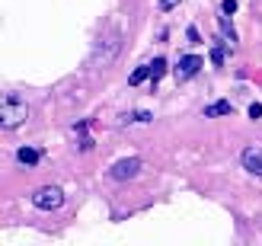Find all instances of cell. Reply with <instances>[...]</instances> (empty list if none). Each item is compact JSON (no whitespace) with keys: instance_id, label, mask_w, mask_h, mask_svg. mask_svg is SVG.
Here are the masks:
<instances>
[{"instance_id":"cell-5","label":"cell","mask_w":262,"mask_h":246,"mask_svg":"<svg viewBox=\"0 0 262 246\" xmlns=\"http://www.w3.org/2000/svg\"><path fill=\"white\" fill-rule=\"evenodd\" d=\"M240 160H243V170H250L253 176H262V147H246L240 153Z\"/></svg>"},{"instance_id":"cell-8","label":"cell","mask_w":262,"mask_h":246,"mask_svg":"<svg viewBox=\"0 0 262 246\" xmlns=\"http://www.w3.org/2000/svg\"><path fill=\"white\" fill-rule=\"evenodd\" d=\"M163 74H166V61H163V58H154V61H150V80L157 83Z\"/></svg>"},{"instance_id":"cell-9","label":"cell","mask_w":262,"mask_h":246,"mask_svg":"<svg viewBox=\"0 0 262 246\" xmlns=\"http://www.w3.org/2000/svg\"><path fill=\"white\" fill-rule=\"evenodd\" d=\"M147 77H150V64H144V68H138L135 74L128 77V83H131V86H138V83H144V80H147Z\"/></svg>"},{"instance_id":"cell-4","label":"cell","mask_w":262,"mask_h":246,"mask_svg":"<svg viewBox=\"0 0 262 246\" xmlns=\"http://www.w3.org/2000/svg\"><path fill=\"white\" fill-rule=\"evenodd\" d=\"M205 68V61L199 58V55H186V58H179V64H176V80H189V77H195Z\"/></svg>"},{"instance_id":"cell-7","label":"cell","mask_w":262,"mask_h":246,"mask_svg":"<svg viewBox=\"0 0 262 246\" xmlns=\"http://www.w3.org/2000/svg\"><path fill=\"white\" fill-rule=\"evenodd\" d=\"M38 157H42V153H38L35 147H19V150H16V160H19L23 166H35Z\"/></svg>"},{"instance_id":"cell-14","label":"cell","mask_w":262,"mask_h":246,"mask_svg":"<svg viewBox=\"0 0 262 246\" xmlns=\"http://www.w3.org/2000/svg\"><path fill=\"white\" fill-rule=\"evenodd\" d=\"M150 119H154V115H150V112H135V115H131V119H128V122H150Z\"/></svg>"},{"instance_id":"cell-13","label":"cell","mask_w":262,"mask_h":246,"mask_svg":"<svg viewBox=\"0 0 262 246\" xmlns=\"http://www.w3.org/2000/svg\"><path fill=\"white\" fill-rule=\"evenodd\" d=\"M250 119H253V122L262 119V102H253V106H250Z\"/></svg>"},{"instance_id":"cell-3","label":"cell","mask_w":262,"mask_h":246,"mask_svg":"<svg viewBox=\"0 0 262 246\" xmlns=\"http://www.w3.org/2000/svg\"><path fill=\"white\" fill-rule=\"evenodd\" d=\"M141 166H144V163H141L138 157H125V160H119V163L109 170V176L119 179V183H125V179H135V176L141 173Z\"/></svg>"},{"instance_id":"cell-11","label":"cell","mask_w":262,"mask_h":246,"mask_svg":"<svg viewBox=\"0 0 262 246\" xmlns=\"http://www.w3.org/2000/svg\"><path fill=\"white\" fill-rule=\"evenodd\" d=\"M211 61H214V64H224V45H214V51H211Z\"/></svg>"},{"instance_id":"cell-10","label":"cell","mask_w":262,"mask_h":246,"mask_svg":"<svg viewBox=\"0 0 262 246\" xmlns=\"http://www.w3.org/2000/svg\"><path fill=\"white\" fill-rule=\"evenodd\" d=\"M221 32H224L230 42H237V32H233V26H230V13H224V16H221Z\"/></svg>"},{"instance_id":"cell-1","label":"cell","mask_w":262,"mask_h":246,"mask_svg":"<svg viewBox=\"0 0 262 246\" xmlns=\"http://www.w3.org/2000/svg\"><path fill=\"white\" fill-rule=\"evenodd\" d=\"M26 119H29V106H26V99H19L16 93H7L0 99V125L13 131V128H19Z\"/></svg>"},{"instance_id":"cell-15","label":"cell","mask_w":262,"mask_h":246,"mask_svg":"<svg viewBox=\"0 0 262 246\" xmlns=\"http://www.w3.org/2000/svg\"><path fill=\"white\" fill-rule=\"evenodd\" d=\"M179 4V0H160V10H173Z\"/></svg>"},{"instance_id":"cell-12","label":"cell","mask_w":262,"mask_h":246,"mask_svg":"<svg viewBox=\"0 0 262 246\" xmlns=\"http://www.w3.org/2000/svg\"><path fill=\"white\" fill-rule=\"evenodd\" d=\"M221 13H230L233 16V13H237V0H224V4H221Z\"/></svg>"},{"instance_id":"cell-6","label":"cell","mask_w":262,"mask_h":246,"mask_svg":"<svg viewBox=\"0 0 262 246\" xmlns=\"http://www.w3.org/2000/svg\"><path fill=\"white\" fill-rule=\"evenodd\" d=\"M221 115H233V106L227 99H217L211 106H205V119H221Z\"/></svg>"},{"instance_id":"cell-2","label":"cell","mask_w":262,"mask_h":246,"mask_svg":"<svg viewBox=\"0 0 262 246\" xmlns=\"http://www.w3.org/2000/svg\"><path fill=\"white\" fill-rule=\"evenodd\" d=\"M32 205H35V208H42V211H55V208L64 205V192L58 186H42L32 195Z\"/></svg>"}]
</instances>
